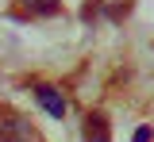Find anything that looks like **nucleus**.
Masks as SVG:
<instances>
[{
    "label": "nucleus",
    "instance_id": "obj_5",
    "mask_svg": "<svg viewBox=\"0 0 154 142\" xmlns=\"http://www.w3.org/2000/svg\"><path fill=\"white\" fill-rule=\"evenodd\" d=\"M135 142H150V127H139L135 131Z\"/></svg>",
    "mask_w": 154,
    "mask_h": 142
},
{
    "label": "nucleus",
    "instance_id": "obj_1",
    "mask_svg": "<svg viewBox=\"0 0 154 142\" xmlns=\"http://www.w3.org/2000/svg\"><path fill=\"white\" fill-rule=\"evenodd\" d=\"M0 142H35V131L27 119L8 115V119H0Z\"/></svg>",
    "mask_w": 154,
    "mask_h": 142
},
{
    "label": "nucleus",
    "instance_id": "obj_2",
    "mask_svg": "<svg viewBox=\"0 0 154 142\" xmlns=\"http://www.w3.org/2000/svg\"><path fill=\"white\" fill-rule=\"evenodd\" d=\"M35 100L46 108V115H54V119L66 115V100H62V92H58L54 84H35Z\"/></svg>",
    "mask_w": 154,
    "mask_h": 142
},
{
    "label": "nucleus",
    "instance_id": "obj_3",
    "mask_svg": "<svg viewBox=\"0 0 154 142\" xmlns=\"http://www.w3.org/2000/svg\"><path fill=\"white\" fill-rule=\"evenodd\" d=\"M85 142H112V135H108V119H104L100 111H93V115L85 119Z\"/></svg>",
    "mask_w": 154,
    "mask_h": 142
},
{
    "label": "nucleus",
    "instance_id": "obj_4",
    "mask_svg": "<svg viewBox=\"0 0 154 142\" xmlns=\"http://www.w3.org/2000/svg\"><path fill=\"white\" fill-rule=\"evenodd\" d=\"M19 8H23L27 16H54L62 4H58V0H19Z\"/></svg>",
    "mask_w": 154,
    "mask_h": 142
}]
</instances>
